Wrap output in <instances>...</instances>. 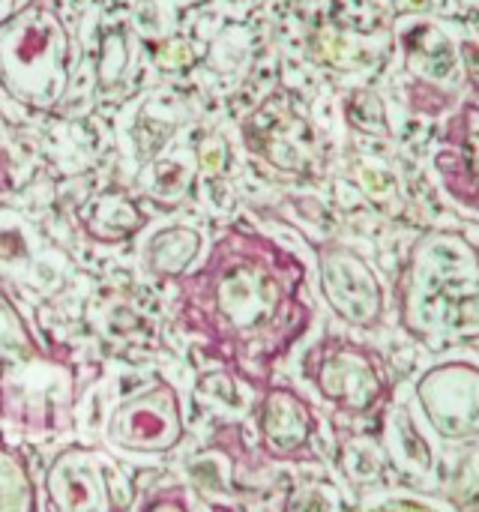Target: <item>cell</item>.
Here are the masks:
<instances>
[{"label": "cell", "instance_id": "1", "mask_svg": "<svg viewBox=\"0 0 479 512\" xmlns=\"http://www.w3.org/2000/svg\"><path fill=\"white\" fill-rule=\"evenodd\" d=\"M297 282L300 267H291L276 246L231 234L216 243L198 273L177 279L180 318L246 375L264 372L306 324Z\"/></svg>", "mask_w": 479, "mask_h": 512}, {"label": "cell", "instance_id": "2", "mask_svg": "<svg viewBox=\"0 0 479 512\" xmlns=\"http://www.w3.org/2000/svg\"><path fill=\"white\" fill-rule=\"evenodd\" d=\"M402 324L432 348L479 339V258L468 243L432 237L417 246L402 282Z\"/></svg>", "mask_w": 479, "mask_h": 512}, {"label": "cell", "instance_id": "3", "mask_svg": "<svg viewBox=\"0 0 479 512\" xmlns=\"http://www.w3.org/2000/svg\"><path fill=\"white\" fill-rule=\"evenodd\" d=\"M69 30L54 0H27L18 12L0 21V84L30 105L51 108L69 84Z\"/></svg>", "mask_w": 479, "mask_h": 512}, {"label": "cell", "instance_id": "4", "mask_svg": "<svg viewBox=\"0 0 479 512\" xmlns=\"http://www.w3.org/2000/svg\"><path fill=\"white\" fill-rule=\"evenodd\" d=\"M105 438L126 453H171L183 441V408L177 390L156 378L150 387L114 408L105 426Z\"/></svg>", "mask_w": 479, "mask_h": 512}, {"label": "cell", "instance_id": "5", "mask_svg": "<svg viewBox=\"0 0 479 512\" xmlns=\"http://www.w3.org/2000/svg\"><path fill=\"white\" fill-rule=\"evenodd\" d=\"M417 402L432 429L447 441L479 438V369L447 363L426 372L417 384Z\"/></svg>", "mask_w": 479, "mask_h": 512}, {"label": "cell", "instance_id": "6", "mask_svg": "<svg viewBox=\"0 0 479 512\" xmlns=\"http://www.w3.org/2000/svg\"><path fill=\"white\" fill-rule=\"evenodd\" d=\"M45 498L51 512H117L111 492V468L90 447H66L45 474Z\"/></svg>", "mask_w": 479, "mask_h": 512}, {"label": "cell", "instance_id": "7", "mask_svg": "<svg viewBox=\"0 0 479 512\" xmlns=\"http://www.w3.org/2000/svg\"><path fill=\"white\" fill-rule=\"evenodd\" d=\"M321 288L333 312L354 327H372L384 315L381 282L372 267L348 249H327L321 255Z\"/></svg>", "mask_w": 479, "mask_h": 512}, {"label": "cell", "instance_id": "8", "mask_svg": "<svg viewBox=\"0 0 479 512\" xmlns=\"http://www.w3.org/2000/svg\"><path fill=\"white\" fill-rule=\"evenodd\" d=\"M321 396L345 411H369L384 396V378L375 360L357 345H336L321 357L315 372Z\"/></svg>", "mask_w": 479, "mask_h": 512}, {"label": "cell", "instance_id": "9", "mask_svg": "<svg viewBox=\"0 0 479 512\" xmlns=\"http://www.w3.org/2000/svg\"><path fill=\"white\" fill-rule=\"evenodd\" d=\"M258 423H261L264 447L276 459L297 456L312 441V432H315V417L309 405L294 390H285V387H276L264 396Z\"/></svg>", "mask_w": 479, "mask_h": 512}, {"label": "cell", "instance_id": "10", "mask_svg": "<svg viewBox=\"0 0 479 512\" xmlns=\"http://www.w3.org/2000/svg\"><path fill=\"white\" fill-rule=\"evenodd\" d=\"M78 222L84 228V234L96 243H123L129 237H135L144 228V213L141 207L120 189H108L93 195L81 210H78Z\"/></svg>", "mask_w": 479, "mask_h": 512}, {"label": "cell", "instance_id": "11", "mask_svg": "<svg viewBox=\"0 0 479 512\" xmlns=\"http://www.w3.org/2000/svg\"><path fill=\"white\" fill-rule=\"evenodd\" d=\"M201 255V234L192 228H165L147 243V267L159 279H183Z\"/></svg>", "mask_w": 479, "mask_h": 512}, {"label": "cell", "instance_id": "12", "mask_svg": "<svg viewBox=\"0 0 479 512\" xmlns=\"http://www.w3.org/2000/svg\"><path fill=\"white\" fill-rule=\"evenodd\" d=\"M42 354H48V351L39 345V339L33 336L21 309L15 306V300L0 285V372L33 363Z\"/></svg>", "mask_w": 479, "mask_h": 512}, {"label": "cell", "instance_id": "13", "mask_svg": "<svg viewBox=\"0 0 479 512\" xmlns=\"http://www.w3.org/2000/svg\"><path fill=\"white\" fill-rule=\"evenodd\" d=\"M387 453L396 462V468L411 474H429L432 471V450L420 438L417 426L405 411H393L387 420Z\"/></svg>", "mask_w": 479, "mask_h": 512}, {"label": "cell", "instance_id": "14", "mask_svg": "<svg viewBox=\"0 0 479 512\" xmlns=\"http://www.w3.org/2000/svg\"><path fill=\"white\" fill-rule=\"evenodd\" d=\"M0 512H36V489L24 459L0 444Z\"/></svg>", "mask_w": 479, "mask_h": 512}, {"label": "cell", "instance_id": "15", "mask_svg": "<svg viewBox=\"0 0 479 512\" xmlns=\"http://www.w3.org/2000/svg\"><path fill=\"white\" fill-rule=\"evenodd\" d=\"M456 498L479 512V447H474L456 471Z\"/></svg>", "mask_w": 479, "mask_h": 512}, {"label": "cell", "instance_id": "16", "mask_svg": "<svg viewBox=\"0 0 479 512\" xmlns=\"http://www.w3.org/2000/svg\"><path fill=\"white\" fill-rule=\"evenodd\" d=\"M285 512H330V507L324 504L321 492H300V495L291 498V504H288Z\"/></svg>", "mask_w": 479, "mask_h": 512}, {"label": "cell", "instance_id": "17", "mask_svg": "<svg viewBox=\"0 0 479 512\" xmlns=\"http://www.w3.org/2000/svg\"><path fill=\"white\" fill-rule=\"evenodd\" d=\"M144 512H189V507L180 495H159L144 507Z\"/></svg>", "mask_w": 479, "mask_h": 512}, {"label": "cell", "instance_id": "18", "mask_svg": "<svg viewBox=\"0 0 479 512\" xmlns=\"http://www.w3.org/2000/svg\"><path fill=\"white\" fill-rule=\"evenodd\" d=\"M6 186H9V168H6V159L0 156V195H3Z\"/></svg>", "mask_w": 479, "mask_h": 512}, {"label": "cell", "instance_id": "19", "mask_svg": "<svg viewBox=\"0 0 479 512\" xmlns=\"http://www.w3.org/2000/svg\"><path fill=\"white\" fill-rule=\"evenodd\" d=\"M393 512H414V510H393Z\"/></svg>", "mask_w": 479, "mask_h": 512}]
</instances>
